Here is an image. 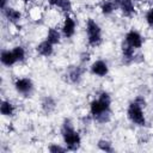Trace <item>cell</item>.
<instances>
[{
  "label": "cell",
  "mask_w": 153,
  "mask_h": 153,
  "mask_svg": "<svg viewBox=\"0 0 153 153\" xmlns=\"http://www.w3.org/2000/svg\"><path fill=\"white\" fill-rule=\"evenodd\" d=\"M110 106H111V97L108 92L103 91L100 92L98 98L93 99L90 103V112L98 123H106L110 121V116H111Z\"/></svg>",
  "instance_id": "6da1fadb"
},
{
  "label": "cell",
  "mask_w": 153,
  "mask_h": 153,
  "mask_svg": "<svg viewBox=\"0 0 153 153\" xmlns=\"http://www.w3.org/2000/svg\"><path fill=\"white\" fill-rule=\"evenodd\" d=\"M61 134L63 142L66 145V148L68 151H76L80 147L81 137L79 133L74 129V126L69 118H65L62 127H61Z\"/></svg>",
  "instance_id": "7a4b0ae2"
},
{
  "label": "cell",
  "mask_w": 153,
  "mask_h": 153,
  "mask_svg": "<svg viewBox=\"0 0 153 153\" xmlns=\"http://www.w3.org/2000/svg\"><path fill=\"white\" fill-rule=\"evenodd\" d=\"M127 116L130 120L131 123L139 126V127H143L146 126V117L143 114V108L137 104L135 100H133L127 109Z\"/></svg>",
  "instance_id": "3957f363"
},
{
  "label": "cell",
  "mask_w": 153,
  "mask_h": 153,
  "mask_svg": "<svg viewBox=\"0 0 153 153\" xmlns=\"http://www.w3.org/2000/svg\"><path fill=\"white\" fill-rule=\"evenodd\" d=\"M86 33H87V42L91 47H97L100 44L102 29L92 18H88L86 22Z\"/></svg>",
  "instance_id": "277c9868"
},
{
  "label": "cell",
  "mask_w": 153,
  "mask_h": 153,
  "mask_svg": "<svg viewBox=\"0 0 153 153\" xmlns=\"http://www.w3.org/2000/svg\"><path fill=\"white\" fill-rule=\"evenodd\" d=\"M124 41H126L130 47H133L134 49H139V48H141L142 44H143V38H142V36L140 35L139 31H136V30H134V29L129 30V31L126 33Z\"/></svg>",
  "instance_id": "5b68a950"
},
{
  "label": "cell",
  "mask_w": 153,
  "mask_h": 153,
  "mask_svg": "<svg viewBox=\"0 0 153 153\" xmlns=\"http://www.w3.org/2000/svg\"><path fill=\"white\" fill-rule=\"evenodd\" d=\"M14 88L18 93L20 94H24V96H27L31 93L32 88H33V84H32V80L29 79V78H20V79H17L16 82H14Z\"/></svg>",
  "instance_id": "8992f818"
},
{
  "label": "cell",
  "mask_w": 153,
  "mask_h": 153,
  "mask_svg": "<svg viewBox=\"0 0 153 153\" xmlns=\"http://www.w3.org/2000/svg\"><path fill=\"white\" fill-rule=\"evenodd\" d=\"M117 8L126 17H133L135 14V6L133 0H114Z\"/></svg>",
  "instance_id": "52a82bcc"
},
{
  "label": "cell",
  "mask_w": 153,
  "mask_h": 153,
  "mask_svg": "<svg viewBox=\"0 0 153 153\" xmlns=\"http://www.w3.org/2000/svg\"><path fill=\"white\" fill-rule=\"evenodd\" d=\"M84 74V68L81 66H69L67 69V78L72 84H79Z\"/></svg>",
  "instance_id": "ba28073f"
},
{
  "label": "cell",
  "mask_w": 153,
  "mask_h": 153,
  "mask_svg": "<svg viewBox=\"0 0 153 153\" xmlns=\"http://www.w3.org/2000/svg\"><path fill=\"white\" fill-rule=\"evenodd\" d=\"M75 27H76V23L75 20L71 17V16H66L63 24H62V35L67 38H71L74 36L75 33Z\"/></svg>",
  "instance_id": "9c48e42d"
},
{
  "label": "cell",
  "mask_w": 153,
  "mask_h": 153,
  "mask_svg": "<svg viewBox=\"0 0 153 153\" xmlns=\"http://www.w3.org/2000/svg\"><path fill=\"white\" fill-rule=\"evenodd\" d=\"M91 73L93 75H97V76H105L108 73H109V67H108V63L103 60H96L91 67Z\"/></svg>",
  "instance_id": "30bf717a"
},
{
  "label": "cell",
  "mask_w": 153,
  "mask_h": 153,
  "mask_svg": "<svg viewBox=\"0 0 153 153\" xmlns=\"http://www.w3.org/2000/svg\"><path fill=\"white\" fill-rule=\"evenodd\" d=\"M121 51H122V57L126 63H130L135 60V49L130 47L126 41L122 42L121 44Z\"/></svg>",
  "instance_id": "8fae6325"
},
{
  "label": "cell",
  "mask_w": 153,
  "mask_h": 153,
  "mask_svg": "<svg viewBox=\"0 0 153 153\" xmlns=\"http://www.w3.org/2000/svg\"><path fill=\"white\" fill-rule=\"evenodd\" d=\"M2 12H4L5 18H6L10 23H12V24H17V23H19V20L22 19V13H20L18 10L13 8V7H5V8L2 10Z\"/></svg>",
  "instance_id": "7c38bea8"
},
{
  "label": "cell",
  "mask_w": 153,
  "mask_h": 153,
  "mask_svg": "<svg viewBox=\"0 0 153 153\" xmlns=\"http://www.w3.org/2000/svg\"><path fill=\"white\" fill-rule=\"evenodd\" d=\"M36 51L41 55V56H44V57H48L50 56L53 53H54V44H51L49 41H42L41 43L37 44L36 47Z\"/></svg>",
  "instance_id": "4fadbf2b"
},
{
  "label": "cell",
  "mask_w": 153,
  "mask_h": 153,
  "mask_svg": "<svg viewBox=\"0 0 153 153\" xmlns=\"http://www.w3.org/2000/svg\"><path fill=\"white\" fill-rule=\"evenodd\" d=\"M0 60H1V63L4 66H6V67H11L17 62V60H16V57L13 55V51L12 50H6V49H4L1 51Z\"/></svg>",
  "instance_id": "5bb4252c"
},
{
  "label": "cell",
  "mask_w": 153,
  "mask_h": 153,
  "mask_svg": "<svg viewBox=\"0 0 153 153\" xmlns=\"http://www.w3.org/2000/svg\"><path fill=\"white\" fill-rule=\"evenodd\" d=\"M41 105H42V110H43L45 114H50V112H53V111L55 110V108H56V102L54 100L53 97L47 96V97L43 98Z\"/></svg>",
  "instance_id": "9a60e30c"
},
{
  "label": "cell",
  "mask_w": 153,
  "mask_h": 153,
  "mask_svg": "<svg viewBox=\"0 0 153 153\" xmlns=\"http://www.w3.org/2000/svg\"><path fill=\"white\" fill-rule=\"evenodd\" d=\"M115 10H117V6L114 0H105L100 5V12L104 16H110Z\"/></svg>",
  "instance_id": "2e32d148"
},
{
  "label": "cell",
  "mask_w": 153,
  "mask_h": 153,
  "mask_svg": "<svg viewBox=\"0 0 153 153\" xmlns=\"http://www.w3.org/2000/svg\"><path fill=\"white\" fill-rule=\"evenodd\" d=\"M49 5L61 8L63 12H71L72 11L71 0H51V1H49Z\"/></svg>",
  "instance_id": "e0dca14e"
},
{
  "label": "cell",
  "mask_w": 153,
  "mask_h": 153,
  "mask_svg": "<svg viewBox=\"0 0 153 153\" xmlns=\"http://www.w3.org/2000/svg\"><path fill=\"white\" fill-rule=\"evenodd\" d=\"M0 112L4 116H13L14 114V105L8 100H2L0 104Z\"/></svg>",
  "instance_id": "ac0fdd59"
},
{
  "label": "cell",
  "mask_w": 153,
  "mask_h": 153,
  "mask_svg": "<svg viewBox=\"0 0 153 153\" xmlns=\"http://www.w3.org/2000/svg\"><path fill=\"white\" fill-rule=\"evenodd\" d=\"M47 41H49L51 44H59L61 42V33L56 29L50 27L47 33Z\"/></svg>",
  "instance_id": "d6986e66"
},
{
  "label": "cell",
  "mask_w": 153,
  "mask_h": 153,
  "mask_svg": "<svg viewBox=\"0 0 153 153\" xmlns=\"http://www.w3.org/2000/svg\"><path fill=\"white\" fill-rule=\"evenodd\" d=\"M12 51H13V55H14L17 62H22V61L25 59V49H24L23 47L17 45V47H14V48L12 49Z\"/></svg>",
  "instance_id": "ffe728a7"
},
{
  "label": "cell",
  "mask_w": 153,
  "mask_h": 153,
  "mask_svg": "<svg viewBox=\"0 0 153 153\" xmlns=\"http://www.w3.org/2000/svg\"><path fill=\"white\" fill-rule=\"evenodd\" d=\"M98 148L103 152H114L112 143L109 140H105V139H102V140L98 141Z\"/></svg>",
  "instance_id": "44dd1931"
},
{
  "label": "cell",
  "mask_w": 153,
  "mask_h": 153,
  "mask_svg": "<svg viewBox=\"0 0 153 153\" xmlns=\"http://www.w3.org/2000/svg\"><path fill=\"white\" fill-rule=\"evenodd\" d=\"M48 149H49V152H51V153H63V152H67V151H68L66 147L59 146V145H56V143L50 145V146L48 147Z\"/></svg>",
  "instance_id": "7402d4cb"
},
{
  "label": "cell",
  "mask_w": 153,
  "mask_h": 153,
  "mask_svg": "<svg viewBox=\"0 0 153 153\" xmlns=\"http://www.w3.org/2000/svg\"><path fill=\"white\" fill-rule=\"evenodd\" d=\"M145 18H146L147 24H148L151 27H153V8H149V10L146 12Z\"/></svg>",
  "instance_id": "603a6c76"
},
{
  "label": "cell",
  "mask_w": 153,
  "mask_h": 153,
  "mask_svg": "<svg viewBox=\"0 0 153 153\" xmlns=\"http://www.w3.org/2000/svg\"><path fill=\"white\" fill-rule=\"evenodd\" d=\"M134 100H135L137 104H140V105H141L143 109L146 108V99L143 98V96H139V97H136Z\"/></svg>",
  "instance_id": "cb8c5ba5"
},
{
  "label": "cell",
  "mask_w": 153,
  "mask_h": 153,
  "mask_svg": "<svg viewBox=\"0 0 153 153\" xmlns=\"http://www.w3.org/2000/svg\"><path fill=\"white\" fill-rule=\"evenodd\" d=\"M90 60V54L88 53H84L81 55V61H88Z\"/></svg>",
  "instance_id": "d4e9b609"
},
{
  "label": "cell",
  "mask_w": 153,
  "mask_h": 153,
  "mask_svg": "<svg viewBox=\"0 0 153 153\" xmlns=\"http://www.w3.org/2000/svg\"><path fill=\"white\" fill-rule=\"evenodd\" d=\"M10 0H0V7H1V10H4L5 7H7V2H8Z\"/></svg>",
  "instance_id": "484cf974"
},
{
  "label": "cell",
  "mask_w": 153,
  "mask_h": 153,
  "mask_svg": "<svg viewBox=\"0 0 153 153\" xmlns=\"http://www.w3.org/2000/svg\"><path fill=\"white\" fill-rule=\"evenodd\" d=\"M32 0H23V2H25V4H29V2H31Z\"/></svg>",
  "instance_id": "4316f807"
},
{
  "label": "cell",
  "mask_w": 153,
  "mask_h": 153,
  "mask_svg": "<svg viewBox=\"0 0 153 153\" xmlns=\"http://www.w3.org/2000/svg\"><path fill=\"white\" fill-rule=\"evenodd\" d=\"M47 1H48V2H49V1H51V0H47Z\"/></svg>",
  "instance_id": "83f0119b"
},
{
  "label": "cell",
  "mask_w": 153,
  "mask_h": 153,
  "mask_svg": "<svg viewBox=\"0 0 153 153\" xmlns=\"http://www.w3.org/2000/svg\"><path fill=\"white\" fill-rule=\"evenodd\" d=\"M152 80H153V75H152Z\"/></svg>",
  "instance_id": "f1b7e54d"
}]
</instances>
